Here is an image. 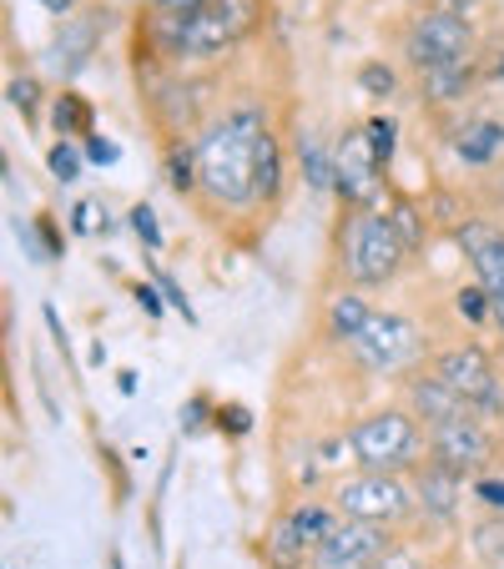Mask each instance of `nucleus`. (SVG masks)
Instances as JSON below:
<instances>
[{"mask_svg":"<svg viewBox=\"0 0 504 569\" xmlns=\"http://www.w3.org/2000/svg\"><path fill=\"white\" fill-rule=\"evenodd\" d=\"M87 157L97 161V167H111L121 151H117V141H107V137H87Z\"/></svg>","mask_w":504,"mask_h":569,"instance_id":"obj_36","label":"nucleus"},{"mask_svg":"<svg viewBox=\"0 0 504 569\" xmlns=\"http://www.w3.org/2000/svg\"><path fill=\"white\" fill-rule=\"evenodd\" d=\"M429 459L454 473H480L494 459V439L474 413H459V419H444L429 429Z\"/></svg>","mask_w":504,"mask_h":569,"instance_id":"obj_10","label":"nucleus"},{"mask_svg":"<svg viewBox=\"0 0 504 569\" xmlns=\"http://www.w3.org/2000/svg\"><path fill=\"white\" fill-rule=\"evenodd\" d=\"M348 348L368 373H408L414 363H424V333L404 312H368V322Z\"/></svg>","mask_w":504,"mask_h":569,"instance_id":"obj_3","label":"nucleus"},{"mask_svg":"<svg viewBox=\"0 0 504 569\" xmlns=\"http://www.w3.org/2000/svg\"><path fill=\"white\" fill-rule=\"evenodd\" d=\"M258 26V0H207L202 11L177 31L172 51L177 56H217L233 41H243Z\"/></svg>","mask_w":504,"mask_h":569,"instance_id":"obj_6","label":"nucleus"},{"mask_svg":"<svg viewBox=\"0 0 504 569\" xmlns=\"http://www.w3.org/2000/svg\"><path fill=\"white\" fill-rule=\"evenodd\" d=\"M333 157H338V192H344L354 207H374L378 202V172H384V161H378L374 141H368V127L344 131V141L333 147Z\"/></svg>","mask_w":504,"mask_h":569,"instance_id":"obj_11","label":"nucleus"},{"mask_svg":"<svg viewBox=\"0 0 504 569\" xmlns=\"http://www.w3.org/2000/svg\"><path fill=\"white\" fill-rule=\"evenodd\" d=\"M364 127H368V141H374L378 161H384V167H388V157H394V137H398L394 117H374V121H364Z\"/></svg>","mask_w":504,"mask_h":569,"instance_id":"obj_30","label":"nucleus"},{"mask_svg":"<svg viewBox=\"0 0 504 569\" xmlns=\"http://www.w3.org/2000/svg\"><path fill=\"white\" fill-rule=\"evenodd\" d=\"M474 495H480L484 505L504 509V479H480V483H474Z\"/></svg>","mask_w":504,"mask_h":569,"instance_id":"obj_37","label":"nucleus"},{"mask_svg":"<svg viewBox=\"0 0 504 569\" xmlns=\"http://www.w3.org/2000/svg\"><path fill=\"white\" fill-rule=\"evenodd\" d=\"M459 489H464V473L444 469V463H429V473L418 479V505L429 509L434 519H454V509H459Z\"/></svg>","mask_w":504,"mask_h":569,"instance_id":"obj_16","label":"nucleus"},{"mask_svg":"<svg viewBox=\"0 0 504 569\" xmlns=\"http://www.w3.org/2000/svg\"><path fill=\"white\" fill-rule=\"evenodd\" d=\"M459 248L474 268V282H484L490 292H504V232L494 222H464Z\"/></svg>","mask_w":504,"mask_h":569,"instance_id":"obj_13","label":"nucleus"},{"mask_svg":"<svg viewBox=\"0 0 504 569\" xmlns=\"http://www.w3.org/2000/svg\"><path fill=\"white\" fill-rule=\"evenodd\" d=\"M494 328L504 333V292H494Z\"/></svg>","mask_w":504,"mask_h":569,"instance_id":"obj_42","label":"nucleus"},{"mask_svg":"<svg viewBox=\"0 0 504 569\" xmlns=\"http://www.w3.org/2000/svg\"><path fill=\"white\" fill-rule=\"evenodd\" d=\"M500 569H504V565H500Z\"/></svg>","mask_w":504,"mask_h":569,"instance_id":"obj_45","label":"nucleus"},{"mask_svg":"<svg viewBox=\"0 0 504 569\" xmlns=\"http://www.w3.org/2000/svg\"><path fill=\"white\" fill-rule=\"evenodd\" d=\"M404 51L414 71H439V66H459L474 51V26L454 11H429L418 16L404 36Z\"/></svg>","mask_w":504,"mask_h":569,"instance_id":"obj_7","label":"nucleus"},{"mask_svg":"<svg viewBox=\"0 0 504 569\" xmlns=\"http://www.w3.org/2000/svg\"><path fill=\"white\" fill-rule=\"evenodd\" d=\"M388 545V529L374 519H338L333 535L313 549V569H368Z\"/></svg>","mask_w":504,"mask_h":569,"instance_id":"obj_9","label":"nucleus"},{"mask_svg":"<svg viewBox=\"0 0 504 569\" xmlns=\"http://www.w3.org/2000/svg\"><path fill=\"white\" fill-rule=\"evenodd\" d=\"M36 6H46V11H56V16L76 11V0H36Z\"/></svg>","mask_w":504,"mask_h":569,"instance_id":"obj_41","label":"nucleus"},{"mask_svg":"<svg viewBox=\"0 0 504 569\" xmlns=\"http://www.w3.org/2000/svg\"><path fill=\"white\" fill-rule=\"evenodd\" d=\"M454 308H459V318H470L474 328H494V292L484 288V282H470V288L454 292Z\"/></svg>","mask_w":504,"mask_h":569,"instance_id":"obj_22","label":"nucleus"},{"mask_svg":"<svg viewBox=\"0 0 504 569\" xmlns=\"http://www.w3.org/2000/svg\"><path fill=\"white\" fill-rule=\"evenodd\" d=\"M333 509L344 519H374V525H394L414 509V489L388 469H364L358 479H344L333 489Z\"/></svg>","mask_w":504,"mask_h":569,"instance_id":"obj_5","label":"nucleus"},{"mask_svg":"<svg viewBox=\"0 0 504 569\" xmlns=\"http://www.w3.org/2000/svg\"><path fill=\"white\" fill-rule=\"evenodd\" d=\"M388 217H394V227H398V232H404V242H408V248H418V212H414V207H408V202H398Z\"/></svg>","mask_w":504,"mask_h":569,"instance_id":"obj_33","label":"nucleus"},{"mask_svg":"<svg viewBox=\"0 0 504 569\" xmlns=\"http://www.w3.org/2000/svg\"><path fill=\"white\" fill-rule=\"evenodd\" d=\"M408 258L404 232L378 207H354L344 222V272L354 288H388Z\"/></svg>","mask_w":504,"mask_h":569,"instance_id":"obj_2","label":"nucleus"},{"mask_svg":"<svg viewBox=\"0 0 504 569\" xmlns=\"http://www.w3.org/2000/svg\"><path fill=\"white\" fill-rule=\"evenodd\" d=\"M298 161H303V177H308V187H318V192H333L338 187V157H333L323 141H298Z\"/></svg>","mask_w":504,"mask_h":569,"instance_id":"obj_19","label":"nucleus"},{"mask_svg":"<svg viewBox=\"0 0 504 569\" xmlns=\"http://www.w3.org/2000/svg\"><path fill=\"white\" fill-rule=\"evenodd\" d=\"M131 227H137V237H141V248H147V252H157V248H161L157 212H151L147 202H137V207H131Z\"/></svg>","mask_w":504,"mask_h":569,"instance_id":"obj_29","label":"nucleus"},{"mask_svg":"<svg viewBox=\"0 0 504 569\" xmlns=\"http://www.w3.org/2000/svg\"><path fill=\"white\" fill-rule=\"evenodd\" d=\"M71 227L81 237H91V232H107L111 227V212H107V202H101V197H81V202H76V212H71Z\"/></svg>","mask_w":504,"mask_h":569,"instance_id":"obj_24","label":"nucleus"},{"mask_svg":"<svg viewBox=\"0 0 504 569\" xmlns=\"http://www.w3.org/2000/svg\"><path fill=\"white\" fill-rule=\"evenodd\" d=\"M408 403H414V413L424 423H444V419H459V413H474L470 403H464L459 393H454L449 383H444L439 373H418V378H408Z\"/></svg>","mask_w":504,"mask_h":569,"instance_id":"obj_14","label":"nucleus"},{"mask_svg":"<svg viewBox=\"0 0 504 569\" xmlns=\"http://www.w3.org/2000/svg\"><path fill=\"white\" fill-rule=\"evenodd\" d=\"M418 76H424V97H429V101H459L464 91H470V81H474L470 61L439 66V71H418Z\"/></svg>","mask_w":504,"mask_h":569,"instance_id":"obj_20","label":"nucleus"},{"mask_svg":"<svg viewBox=\"0 0 504 569\" xmlns=\"http://www.w3.org/2000/svg\"><path fill=\"white\" fill-rule=\"evenodd\" d=\"M207 0H151V21L161 26V41L172 46L177 41V31H182L187 21H192L197 11H202Z\"/></svg>","mask_w":504,"mask_h":569,"instance_id":"obj_21","label":"nucleus"},{"mask_svg":"<svg viewBox=\"0 0 504 569\" xmlns=\"http://www.w3.org/2000/svg\"><path fill=\"white\" fill-rule=\"evenodd\" d=\"M333 525H338V515L323 505H298L288 519L278 525V535H273V555L288 559L293 565H303V559H313V549L323 545V539L333 535Z\"/></svg>","mask_w":504,"mask_h":569,"instance_id":"obj_12","label":"nucleus"},{"mask_svg":"<svg viewBox=\"0 0 504 569\" xmlns=\"http://www.w3.org/2000/svg\"><path fill=\"white\" fill-rule=\"evenodd\" d=\"M268 137V117L258 107L227 111L207 137L197 141V192L217 207H243L258 202V141Z\"/></svg>","mask_w":504,"mask_h":569,"instance_id":"obj_1","label":"nucleus"},{"mask_svg":"<svg viewBox=\"0 0 504 569\" xmlns=\"http://www.w3.org/2000/svg\"><path fill=\"white\" fill-rule=\"evenodd\" d=\"M474 549H480L484 565H504V525H500V519L474 529Z\"/></svg>","mask_w":504,"mask_h":569,"instance_id":"obj_28","label":"nucleus"},{"mask_svg":"<svg viewBox=\"0 0 504 569\" xmlns=\"http://www.w3.org/2000/svg\"><path fill=\"white\" fill-rule=\"evenodd\" d=\"M202 413H207V398H192V409H187V433L202 429Z\"/></svg>","mask_w":504,"mask_h":569,"instance_id":"obj_40","label":"nucleus"},{"mask_svg":"<svg viewBox=\"0 0 504 569\" xmlns=\"http://www.w3.org/2000/svg\"><path fill=\"white\" fill-rule=\"evenodd\" d=\"M167 182H172L177 192H192V187H197V147L192 151L177 147L172 157H167Z\"/></svg>","mask_w":504,"mask_h":569,"instance_id":"obj_26","label":"nucleus"},{"mask_svg":"<svg viewBox=\"0 0 504 569\" xmlns=\"http://www.w3.org/2000/svg\"><path fill=\"white\" fill-rule=\"evenodd\" d=\"M151 282H161V292L172 298V308H182V318H187V322H197V312H192V302H187V292L177 288V282L167 278V272H157V278H151Z\"/></svg>","mask_w":504,"mask_h":569,"instance_id":"obj_34","label":"nucleus"},{"mask_svg":"<svg viewBox=\"0 0 504 569\" xmlns=\"http://www.w3.org/2000/svg\"><path fill=\"white\" fill-rule=\"evenodd\" d=\"M454 157L464 167H494L504 157V121L500 117H470L454 131Z\"/></svg>","mask_w":504,"mask_h":569,"instance_id":"obj_15","label":"nucleus"},{"mask_svg":"<svg viewBox=\"0 0 504 569\" xmlns=\"http://www.w3.org/2000/svg\"><path fill=\"white\" fill-rule=\"evenodd\" d=\"M500 81H504V56H500Z\"/></svg>","mask_w":504,"mask_h":569,"instance_id":"obj_44","label":"nucleus"},{"mask_svg":"<svg viewBox=\"0 0 504 569\" xmlns=\"http://www.w3.org/2000/svg\"><path fill=\"white\" fill-rule=\"evenodd\" d=\"M358 81H364V91H368V97H388V91L398 87V81H394V71H388V66H364V71H358Z\"/></svg>","mask_w":504,"mask_h":569,"instance_id":"obj_32","label":"nucleus"},{"mask_svg":"<svg viewBox=\"0 0 504 569\" xmlns=\"http://www.w3.org/2000/svg\"><path fill=\"white\" fill-rule=\"evenodd\" d=\"M434 373L470 403L474 413H504V393H500V373L480 348H444L434 358Z\"/></svg>","mask_w":504,"mask_h":569,"instance_id":"obj_8","label":"nucleus"},{"mask_svg":"<svg viewBox=\"0 0 504 569\" xmlns=\"http://www.w3.org/2000/svg\"><path fill=\"white\" fill-rule=\"evenodd\" d=\"M217 423H223L227 433H247V413L243 409H223V413H217Z\"/></svg>","mask_w":504,"mask_h":569,"instance_id":"obj_39","label":"nucleus"},{"mask_svg":"<svg viewBox=\"0 0 504 569\" xmlns=\"http://www.w3.org/2000/svg\"><path fill=\"white\" fill-rule=\"evenodd\" d=\"M107 569H121V559H117V555H111V565H107Z\"/></svg>","mask_w":504,"mask_h":569,"instance_id":"obj_43","label":"nucleus"},{"mask_svg":"<svg viewBox=\"0 0 504 569\" xmlns=\"http://www.w3.org/2000/svg\"><path fill=\"white\" fill-rule=\"evenodd\" d=\"M46 167H51L56 182H76V177H81V151H76L71 141H56V147L46 151Z\"/></svg>","mask_w":504,"mask_h":569,"instance_id":"obj_27","label":"nucleus"},{"mask_svg":"<svg viewBox=\"0 0 504 569\" xmlns=\"http://www.w3.org/2000/svg\"><path fill=\"white\" fill-rule=\"evenodd\" d=\"M11 101L26 111V117L36 111V81H31V76H16V81H11Z\"/></svg>","mask_w":504,"mask_h":569,"instance_id":"obj_35","label":"nucleus"},{"mask_svg":"<svg viewBox=\"0 0 504 569\" xmlns=\"http://www.w3.org/2000/svg\"><path fill=\"white\" fill-rule=\"evenodd\" d=\"M368 302H364V292H344V298H333V308H328V333L338 338V343H354L358 338V328L368 322Z\"/></svg>","mask_w":504,"mask_h":569,"instance_id":"obj_18","label":"nucleus"},{"mask_svg":"<svg viewBox=\"0 0 504 569\" xmlns=\"http://www.w3.org/2000/svg\"><path fill=\"white\" fill-rule=\"evenodd\" d=\"M348 443H354V459L364 463V469H408V463L418 459V423L408 419L404 409H384V413H368L364 423H358L354 433H348Z\"/></svg>","mask_w":504,"mask_h":569,"instance_id":"obj_4","label":"nucleus"},{"mask_svg":"<svg viewBox=\"0 0 504 569\" xmlns=\"http://www.w3.org/2000/svg\"><path fill=\"white\" fill-rule=\"evenodd\" d=\"M56 131H87V121H91V107L81 97H76V91H61V97H56Z\"/></svg>","mask_w":504,"mask_h":569,"instance_id":"obj_25","label":"nucleus"},{"mask_svg":"<svg viewBox=\"0 0 504 569\" xmlns=\"http://www.w3.org/2000/svg\"><path fill=\"white\" fill-rule=\"evenodd\" d=\"M278 187H283V147H278V137H263L258 141V192H263V202L268 197H278Z\"/></svg>","mask_w":504,"mask_h":569,"instance_id":"obj_23","label":"nucleus"},{"mask_svg":"<svg viewBox=\"0 0 504 569\" xmlns=\"http://www.w3.org/2000/svg\"><path fill=\"white\" fill-rule=\"evenodd\" d=\"M131 292H137V302L151 312V318H161V312H167V308H161V298H157V292H151V282H137V288H131Z\"/></svg>","mask_w":504,"mask_h":569,"instance_id":"obj_38","label":"nucleus"},{"mask_svg":"<svg viewBox=\"0 0 504 569\" xmlns=\"http://www.w3.org/2000/svg\"><path fill=\"white\" fill-rule=\"evenodd\" d=\"M368 569H429V565H424V555H418V549H394V545H388Z\"/></svg>","mask_w":504,"mask_h":569,"instance_id":"obj_31","label":"nucleus"},{"mask_svg":"<svg viewBox=\"0 0 504 569\" xmlns=\"http://www.w3.org/2000/svg\"><path fill=\"white\" fill-rule=\"evenodd\" d=\"M87 36H97V21L66 26V31L56 36V46H51V56H46V66H51V71H61V76H71L76 66L91 56V41H87Z\"/></svg>","mask_w":504,"mask_h":569,"instance_id":"obj_17","label":"nucleus"}]
</instances>
